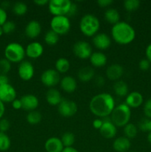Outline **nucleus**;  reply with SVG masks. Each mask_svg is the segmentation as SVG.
Listing matches in <instances>:
<instances>
[{"label":"nucleus","mask_w":151,"mask_h":152,"mask_svg":"<svg viewBox=\"0 0 151 152\" xmlns=\"http://www.w3.org/2000/svg\"><path fill=\"white\" fill-rule=\"evenodd\" d=\"M140 7V1L139 0H125L124 1V7L127 11H133Z\"/></svg>","instance_id":"35"},{"label":"nucleus","mask_w":151,"mask_h":152,"mask_svg":"<svg viewBox=\"0 0 151 152\" xmlns=\"http://www.w3.org/2000/svg\"><path fill=\"white\" fill-rule=\"evenodd\" d=\"M111 35L114 41L119 45H128L136 38L135 29L126 22H118L113 25Z\"/></svg>","instance_id":"2"},{"label":"nucleus","mask_w":151,"mask_h":152,"mask_svg":"<svg viewBox=\"0 0 151 152\" xmlns=\"http://www.w3.org/2000/svg\"><path fill=\"white\" fill-rule=\"evenodd\" d=\"M12 106L14 108L15 110H19L21 108H22V102H21V100L19 99H16L12 102Z\"/></svg>","instance_id":"44"},{"label":"nucleus","mask_w":151,"mask_h":152,"mask_svg":"<svg viewBox=\"0 0 151 152\" xmlns=\"http://www.w3.org/2000/svg\"><path fill=\"white\" fill-rule=\"evenodd\" d=\"M139 67L142 71H147L150 67V62L147 59H143L139 62Z\"/></svg>","instance_id":"41"},{"label":"nucleus","mask_w":151,"mask_h":152,"mask_svg":"<svg viewBox=\"0 0 151 152\" xmlns=\"http://www.w3.org/2000/svg\"><path fill=\"white\" fill-rule=\"evenodd\" d=\"M35 74V69L29 61H22L20 62L18 68V74L22 80L25 81H29L33 77Z\"/></svg>","instance_id":"12"},{"label":"nucleus","mask_w":151,"mask_h":152,"mask_svg":"<svg viewBox=\"0 0 151 152\" xmlns=\"http://www.w3.org/2000/svg\"><path fill=\"white\" fill-rule=\"evenodd\" d=\"M16 99V91L10 84L0 86V100L3 102H12Z\"/></svg>","instance_id":"13"},{"label":"nucleus","mask_w":151,"mask_h":152,"mask_svg":"<svg viewBox=\"0 0 151 152\" xmlns=\"http://www.w3.org/2000/svg\"><path fill=\"white\" fill-rule=\"evenodd\" d=\"M94 70L90 67H84L79 69L78 72V77L80 81L88 82L94 77Z\"/></svg>","instance_id":"26"},{"label":"nucleus","mask_w":151,"mask_h":152,"mask_svg":"<svg viewBox=\"0 0 151 152\" xmlns=\"http://www.w3.org/2000/svg\"><path fill=\"white\" fill-rule=\"evenodd\" d=\"M102 120H103V125L99 129L101 135L105 139H112L115 137L117 133L116 126L112 123L110 117H105Z\"/></svg>","instance_id":"11"},{"label":"nucleus","mask_w":151,"mask_h":152,"mask_svg":"<svg viewBox=\"0 0 151 152\" xmlns=\"http://www.w3.org/2000/svg\"><path fill=\"white\" fill-rule=\"evenodd\" d=\"M45 97L47 103L50 105H53V106L59 105V104L60 103L62 99L60 92L56 89L53 88L47 91Z\"/></svg>","instance_id":"24"},{"label":"nucleus","mask_w":151,"mask_h":152,"mask_svg":"<svg viewBox=\"0 0 151 152\" xmlns=\"http://www.w3.org/2000/svg\"><path fill=\"white\" fill-rule=\"evenodd\" d=\"M144 102L143 96L138 91H133L126 96L125 104L130 108H139Z\"/></svg>","instance_id":"17"},{"label":"nucleus","mask_w":151,"mask_h":152,"mask_svg":"<svg viewBox=\"0 0 151 152\" xmlns=\"http://www.w3.org/2000/svg\"><path fill=\"white\" fill-rule=\"evenodd\" d=\"M50 28L58 35H64L70 29V21L66 16H53L50 20Z\"/></svg>","instance_id":"7"},{"label":"nucleus","mask_w":151,"mask_h":152,"mask_svg":"<svg viewBox=\"0 0 151 152\" xmlns=\"http://www.w3.org/2000/svg\"><path fill=\"white\" fill-rule=\"evenodd\" d=\"M115 107L114 98L108 93L96 94L92 98L89 105L92 114L100 118L109 117Z\"/></svg>","instance_id":"1"},{"label":"nucleus","mask_w":151,"mask_h":152,"mask_svg":"<svg viewBox=\"0 0 151 152\" xmlns=\"http://www.w3.org/2000/svg\"><path fill=\"white\" fill-rule=\"evenodd\" d=\"M147 141L151 145V132H150L147 134Z\"/></svg>","instance_id":"54"},{"label":"nucleus","mask_w":151,"mask_h":152,"mask_svg":"<svg viewBox=\"0 0 151 152\" xmlns=\"http://www.w3.org/2000/svg\"><path fill=\"white\" fill-rule=\"evenodd\" d=\"M55 67H56V70L59 74H65L68 72V70L70 69V63L66 58L61 57L56 61Z\"/></svg>","instance_id":"28"},{"label":"nucleus","mask_w":151,"mask_h":152,"mask_svg":"<svg viewBox=\"0 0 151 152\" xmlns=\"http://www.w3.org/2000/svg\"><path fill=\"white\" fill-rule=\"evenodd\" d=\"M33 2L38 6H44L48 4L49 1H47V0H35Z\"/></svg>","instance_id":"50"},{"label":"nucleus","mask_w":151,"mask_h":152,"mask_svg":"<svg viewBox=\"0 0 151 152\" xmlns=\"http://www.w3.org/2000/svg\"><path fill=\"white\" fill-rule=\"evenodd\" d=\"M73 51L76 56L81 59H88L93 53L91 45L85 41L76 42L73 46Z\"/></svg>","instance_id":"8"},{"label":"nucleus","mask_w":151,"mask_h":152,"mask_svg":"<svg viewBox=\"0 0 151 152\" xmlns=\"http://www.w3.org/2000/svg\"><path fill=\"white\" fill-rule=\"evenodd\" d=\"M60 86L67 93H73L77 88L76 80L71 76H66L61 80Z\"/></svg>","instance_id":"22"},{"label":"nucleus","mask_w":151,"mask_h":152,"mask_svg":"<svg viewBox=\"0 0 151 152\" xmlns=\"http://www.w3.org/2000/svg\"><path fill=\"white\" fill-rule=\"evenodd\" d=\"M131 146L130 140L126 137H119L113 143V149L117 152H127Z\"/></svg>","instance_id":"21"},{"label":"nucleus","mask_w":151,"mask_h":152,"mask_svg":"<svg viewBox=\"0 0 151 152\" xmlns=\"http://www.w3.org/2000/svg\"><path fill=\"white\" fill-rule=\"evenodd\" d=\"M44 39V42L49 45H54L59 42V35H58L56 32L50 29L45 34Z\"/></svg>","instance_id":"32"},{"label":"nucleus","mask_w":151,"mask_h":152,"mask_svg":"<svg viewBox=\"0 0 151 152\" xmlns=\"http://www.w3.org/2000/svg\"><path fill=\"white\" fill-rule=\"evenodd\" d=\"M113 91L118 96H127L128 94V86L123 80H118L113 85Z\"/></svg>","instance_id":"25"},{"label":"nucleus","mask_w":151,"mask_h":152,"mask_svg":"<svg viewBox=\"0 0 151 152\" xmlns=\"http://www.w3.org/2000/svg\"><path fill=\"white\" fill-rule=\"evenodd\" d=\"M113 3V0H98L97 4L101 7H106Z\"/></svg>","instance_id":"43"},{"label":"nucleus","mask_w":151,"mask_h":152,"mask_svg":"<svg viewBox=\"0 0 151 152\" xmlns=\"http://www.w3.org/2000/svg\"><path fill=\"white\" fill-rule=\"evenodd\" d=\"M90 62L93 66L96 68H102L107 64V58L106 55L102 52H94L90 56Z\"/></svg>","instance_id":"23"},{"label":"nucleus","mask_w":151,"mask_h":152,"mask_svg":"<svg viewBox=\"0 0 151 152\" xmlns=\"http://www.w3.org/2000/svg\"><path fill=\"white\" fill-rule=\"evenodd\" d=\"M41 113L37 111H30L26 116V120L29 124L36 125L38 124L41 121Z\"/></svg>","instance_id":"29"},{"label":"nucleus","mask_w":151,"mask_h":152,"mask_svg":"<svg viewBox=\"0 0 151 152\" xmlns=\"http://www.w3.org/2000/svg\"><path fill=\"white\" fill-rule=\"evenodd\" d=\"M93 42L95 47L99 50H106L111 45V39L108 35L104 33L97 34L93 37Z\"/></svg>","instance_id":"15"},{"label":"nucleus","mask_w":151,"mask_h":152,"mask_svg":"<svg viewBox=\"0 0 151 152\" xmlns=\"http://www.w3.org/2000/svg\"><path fill=\"white\" fill-rule=\"evenodd\" d=\"M11 142L9 137L5 133L0 132V151H6L10 148Z\"/></svg>","instance_id":"33"},{"label":"nucleus","mask_w":151,"mask_h":152,"mask_svg":"<svg viewBox=\"0 0 151 152\" xmlns=\"http://www.w3.org/2000/svg\"><path fill=\"white\" fill-rule=\"evenodd\" d=\"M4 111H5V108H4V104L0 100V120L2 118L3 115H4Z\"/></svg>","instance_id":"51"},{"label":"nucleus","mask_w":151,"mask_h":152,"mask_svg":"<svg viewBox=\"0 0 151 152\" xmlns=\"http://www.w3.org/2000/svg\"><path fill=\"white\" fill-rule=\"evenodd\" d=\"M62 152H78V150L74 148L73 147H68V148H65Z\"/></svg>","instance_id":"52"},{"label":"nucleus","mask_w":151,"mask_h":152,"mask_svg":"<svg viewBox=\"0 0 151 152\" xmlns=\"http://www.w3.org/2000/svg\"><path fill=\"white\" fill-rule=\"evenodd\" d=\"M10 123L8 120L5 118H1L0 120V132L5 133L10 129Z\"/></svg>","instance_id":"39"},{"label":"nucleus","mask_w":151,"mask_h":152,"mask_svg":"<svg viewBox=\"0 0 151 152\" xmlns=\"http://www.w3.org/2000/svg\"><path fill=\"white\" fill-rule=\"evenodd\" d=\"M139 127L142 132H151V120L144 118L139 123Z\"/></svg>","instance_id":"37"},{"label":"nucleus","mask_w":151,"mask_h":152,"mask_svg":"<svg viewBox=\"0 0 151 152\" xmlns=\"http://www.w3.org/2000/svg\"><path fill=\"white\" fill-rule=\"evenodd\" d=\"M1 28H2L4 34H8L15 31V29H16V24H15V22H12V21H7L1 26Z\"/></svg>","instance_id":"38"},{"label":"nucleus","mask_w":151,"mask_h":152,"mask_svg":"<svg viewBox=\"0 0 151 152\" xmlns=\"http://www.w3.org/2000/svg\"><path fill=\"white\" fill-rule=\"evenodd\" d=\"M7 15L5 10L0 7V26H2L7 22Z\"/></svg>","instance_id":"42"},{"label":"nucleus","mask_w":151,"mask_h":152,"mask_svg":"<svg viewBox=\"0 0 151 152\" xmlns=\"http://www.w3.org/2000/svg\"><path fill=\"white\" fill-rule=\"evenodd\" d=\"M3 34H4V33H3L2 28H1V26H0V37H1V36H2Z\"/></svg>","instance_id":"55"},{"label":"nucleus","mask_w":151,"mask_h":152,"mask_svg":"<svg viewBox=\"0 0 151 152\" xmlns=\"http://www.w3.org/2000/svg\"><path fill=\"white\" fill-rule=\"evenodd\" d=\"M44 48L41 43L38 42H33L27 45L25 48V55L31 59H37L42 55Z\"/></svg>","instance_id":"14"},{"label":"nucleus","mask_w":151,"mask_h":152,"mask_svg":"<svg viewBox=\"0 0 151 152\" xmlns=\"http://www.w3.org/2000/svg\"><path fill=\"white\" fill-rule=\"evenodd\" d=\"M76 11H77V5L76 4H74V3H73L72 6H71L70 7V10L69 13H68V16H67L69 18V16H73V15H75L76 13Z\"/></svg>","instance_id":"46"},{"label":"nucleus","mask_w":151,"mask_h":152,"mask_svg":"<svg viewBox=\"0 0 151 152\" xmlns=\"http://www.w3.org/2000/svg\"><path fill=\"white\" fill-rule=\"evenodd\" d=\"M22 108L26 111H35L38 106V99L33 94H25L20 99Z\"/></svg>","instance_id":"16"},{"label":"nucleus","mask_w":151,"mask_h":152,"mask_svg":"<svg viewBox=\"0 0 151 152\" xmlns=\"http://www.w3.org/2000/svg\"><path fill=\"white\" fill-rule=\"evenodd\" d=\"M105 19L108 23L114 25L118 23V22H120V14L116 9L109 8L105 11Z\"/></svg>","instance_id":"27"},{"label":"nucleus","mask_w":151,"mask_h":152,"mask_svg":"<svg viewBox=\"0 0 151 152\" xmlns=\"http://www.w3.org/2000/svg\"><path fill=\"white\" fill-rule=\"evenodd\" d=\"M4 56L10 62H22L25 56V49L19 43L11 42L6 46Z\"/></svg>","instance_id":"5"},{"label":"nucleus","mask_w":151,"mask_h":152,"mask_svg":"<svg viewBox=\"0 0 151 152\" xmlns=\"http://www.w3.org/2000/svg\"><path fill=\"white\" fill-rule=\"evenodd\" d=\"M132 152H136V151H132Z\"/></svg>","instance_id":"56"},{"label":"nucleus","mask_w":151,"mask_h":152,"mask_svg":"<svg viewBox=\"0 0 151 152\" xmlns=\"http://www.w3.org/2000/svg\"><path fill=\"white\" fill-rule=\"evenodd\" d=\"M124 133L127 138L133 139L136 137L138 134V129L133 123H129L124 127Z\"/></svg>","instance_id":"31"},{"label":"nucleus","mask_w":151,"mask_h":152,"mask_svg":"<svg viewBox=\"0 0 151 152\" xmlns=\"http://www.w3.org/2000/svg\"><path fill=\"white\" fill-rule=\"evenodd\" d=\"M60 81L59 73L56 69L45 70L41 75V82L44 86L52 88L56 86Z\"/></svg>","instance_id":"10"},{"label":"nucleus","mask_w":151,"mask_h":152,"mask_svg":"<svg viewBox=\"0 0 151 152\" xmlns=\"http://www.w3.org/2000/svg\"><path fill=\"white\" fill-rule=\"evenodd\" d=\"M95 83H96V85H97L98 86H102L105 84V79L102 76H98L96 78V80H95Z\"/></svg>","instance_id":"49"},{"label":"nucleus","mask_w":151,"mask_h":152,"mask_svg":"<svg viewBox=\"0 0 151 152\" xmlns=\"http://www.w3.org/2000/svg\"><path fill=\"white\" fill-rule=\"evenodd\" d=\"M9 82L8 77L4 74H0V86L7 84Z\"/></svg>","instance_id":"48"},{"label":"nucleus","mask_w":151,"mask_h":152,"mask_svg":"<svg viewBox=\"0 0 151 152\" xmlns=\"http://www.w3.org/2000/svg\"><path fill=\"white\" fill-rule=\"evenodd\" d=\"M41 31V24L36 20H32L27 24L25 32L27 37L30 39H35L39 36Z\"/></svg>","instance_id":"19"},{"label":"nucleus","mask_w":151,"mask_h":152,"mask_svg":"<svg viewBox=\"0 0 151 152\" xmlns=\"http://www.w3.org/2000/svg\"><path fill=\"white\" fill-rule=\"evenodd\" d=\"M61 141L63 144L65 148H68V147H73L76 140V137L71 132H65L62 134L61 137Z\"/></svg>","instance_id":"30"},{"label":"nucleus","mask_w":151,"mask_h":152,"mask_svg":"<svg viewBox=\"0 0 151 152\" xmlns=\"http://www.w3.org/2000/svg\"><path fill=\"white\" fill-rule=\"evenodd\" d=\"M64 148L61 140L56 137L49 138L44 143V149L47 152H62Z\"/></svg>","instance_id":"18"},{"label":"nucleus","mask_w":151,"mask_h":152,"mask_svg":"<svg viewBox=\"0 0 151 152\" xmlns=\"http://www.w3.org/2000/svg\"><path fill=\"white\" fill-rule=\"evenodd\" d=\"M11 69V65L10 62L7 59H0V74H6L9 72Z\"/></svg>","instance_id":"36"},{"label":"nucleus","mask_w":151,"mask_h":152,"mask_svg":"<svg viewBox=\"0 0 151 152\" xmlns=\"http://www.w3.org/2000/svg\"><path fill=\"white\" fill-rule=\"evenodd\" d=\"M103 125V120L102 119H96L93 122V126L96 129H100Z\"/></svg>","instance_id":"45"},{"label":"nucleus","mask_w":151,"mask_h":152,"mask_svg":"<svg viewBox=\"0 0 151 152\" xmlns=\"http://www.w3.org/2000/svg\"><path fill=\"white\" fill-rule=\"evenodd\" d=\"M9 4H10V2H9V1H3V2L1 3V7H2L3 9H4L6 8V7H8Z\"/></svg>","instance_id":"53"},{"label":"nucleus","mask_w":151,"mask_h":152,"mask_svg":"<svg viewBox=\"0 0 151 152\" xmlns=\"http://www.w3.org/2000/svg\"><path fill=\"white\" fill-rule=\"evenodd\" d=\"M131 117V110L125 103H121L114 108L110 114L112 123L116 127H124L130 123Z\"/></svg>","instance_id":"3"},{"label":"nucleus","mask_w":151,"mask_h":152,"mask_svg":"<svg viewBox=\"0 0 151 152\" xmlns=\"http://www.w3.org/2000/svg\"><path fill=\"white\" fill-rule=\"evenodd\" d=\"M13 13L18 16H23L28 12V6L25 2L18 1L14 4L13 7Z\"/></svg>","instance_id":"34"},{"label":"nucleus","mask_w":151,"mask_h":152,"mask_svg":"<svg viewBox=\"0 0 151 152\" xmlns=\"http://www.w3.org/2000/svg\"><path fill=\"white\" fill-rule=\"evenodd\" d=\"M124 74V68L119 64H113L110 65L106 71V76L109 80L118 81Z\"/></svg>","instance_id":"20"},{"label":"nucleus","mask_w":151,"mask_h":152,"mask_svg":"<svg viewBox=\"0 0 151 152\" xmlns=\"http://www.w3.org/2000/svg\"><path fill=\"white\" fill-rule=\"evenodd\" d=\"M100 28V22L96 16L93 14H86L81 19L79 22V29L86 37H93Z\"/></svg>","instance_id":"4"},{"label":"nucleus","mask_w":151,"mask_h":152,"mask_svg":"<svg viewBox=\"0 0 151 152\" xmlns=\"http://www.w3.org/2000/svg\"><path fill=\"white\" fill-rule=\"evenodd\" d=\"M73 2L70 0H50L48 2V10L53 16H68Z\"/></svg>","instance_id":"6"},{"label":"nucleus","mask_w":151,"mask_h":152,"mask_svg":"<svg viewBox=\"0 0 151 152\" xmlns=\"http://www.w3.org/2000/svg\"><path fill=\"white\" fill-rule=\"evenodd\" d=\"M144 113L148 119H151V98L145 102L144 105Z\"/></svg>","instance_id":"40"},{"label":"nucleus","mask_w":151,"mask_h":152,"mask_svg":"<svg viewBox=\"0 0 151 152\" xmlns=\"http://www.w3.org/2000/svg\"><path fill=\"white\" fill-rule=\"evenodd\" d=\"M78 110L76 103L68 99H62L58 105L59 114L64 117H70L75 115Z\"/></svg>","instance_id":"9"},{"label":"nucleus","mask_w":151,"mask_h":152,"mask_svg":"<svg viewBox=\"0 0 151 152\" xmlns=\"http://www.w3.org/2000/svg\"><path fill=\"white\" fill-rule=\"evenodd\" d=\"M145 54H146L147 59L150 62H151V44L148 45L147 47L146 48Z\"/></svg>","instance_id":"47"}]
</instances>
